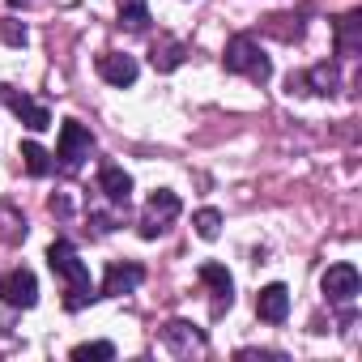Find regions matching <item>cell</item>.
Returning <instances> with one entry per match:
<instances>
[{
  "label": "cell",
  "instance_id": "6da1fadb",
  "mask_svg": "<svg viewBox=\"0 0 362 362\" xmlns=\"http://www.w3.org/2000/svg\"><path fill=\"white\" fill-rule=\"evenodd\" d=\"M47 264H52V273H60L64 286H69V294H64V307H69V311H77V307H86V303L94 298L90 269H86V260L77 256L73 243H64V239L52 243V247H47Z\"/></svg>",
  "mask_w": 362,
  "mask_h": 362
},
{
  "label": "cell",
  "instance_id": "7a4b0ae2",
  "mask_svg": "<svg viewBox=\"0 0 362 362\" xmlns=\"http://www.w3.org/2000/svg\"><path fill=\"white\" fill-rule=\"evenodd\" d=\"M222 64H226V73L252 77V81H260V86L273 77V60L260 52V43H256L252 35H235V39L226 43V52H222Z\"/></svg>",
  "mask_w": 362,
  "mask_h": 362
},
{
  "label": "cell",
  "instance_id": "3957f363",
  "mask_svg": "<svg viewBox=\"0 0 362 362\" xmlns=\"http://www.w3.org/2000/svg\"><path fill=\"white\" fill-rule=\"evenodd\" d=\"M179 218V197L175 192H166V188H158L153 197H149V205H145V218H141V239H158V235H166V226Z\"/></svg>",
  "mask_w": 362,
  "mask_h": 362
},
{
  "label": "cell",
  "instance_id": "277c9868",
  "mask_svg": "<svg viewBox=\"0 0 362 362\" xmlns=\"http://www.w3.org/2000/svg\"><path fill=\"white\" fill-rule=\"evenodd\" d=\"M320 290H324V298H328V303L345 307V303H354V298H358L362 277H358V269H354V264H332V269H324Z\"/></svg>",
  "mask_w": 362,
  "mask_h": 362
},
{
  "label": "cell",
  "instance_id": "5b68a950",
  "mask_svg": "<svg viewBox=\"0 0 362 362\" xmlns=\"http://www.w3.org/2000/svg\"><path fill=\"white\" fill-rule=\"evenodd\" d=\"M0 298H5L9 307H22L30 311L39 303V277L30 269H9V273H0Z\"/></svg>",
  "mask_w": 362,
  "mask_h": 362
},
{
  "label": "cell",
  "instance_id": "8992f818",
  "mask_svg": "<svg viewBox=\"0 0 362 362\" xmlns=\"http://www.w3.org/2000/svg\"><path fill=\"white\" fill-rule=\"evenodd\" d=\"M94 149V136H90V128H81L77 119H64L60 124V145H56V158H60V166H77L86 153Z\"/></svg>",
  "mask_w": 362,
  "mask_h": 362
},
{
  "label": "cell",
  "instance_id": "52a82bcc",
  "mask_svg": "<svg viewBox=\"0 0 362 362\" xmlns=\"http://www.w3.org/2000/svg\"><path fill=\"white\" fill-rule=\"evenodd\" d=\"M162 341L179 354V358H188V354H205V332L197 328V324H188V320H170L166 328H162Z\"/></svg>",
  "mask_w": 362,
  "mask_h": 362
},
{
  "label": "cell",
  "instance_id": "ba28073f",
  "mask_svg": "<svg viewBox=\"0 0 362 362\" xmlns=\"http://www.w3.org/2000/svg\"><path fill=\"white\" fill-rule=\"evenodd\" d=\"M5 107L30 128V132H43V128H52V111L43 107V103H35L30 94H22V90H5Z\"/></svg>",
  "mask_w": 362,
  "mask_h": 362
},
{
  "label": "cell",
  "instance_id": "9c48e42d",
  "mask_svg": "<svg viewBox=\"0 0 362 362\" xmlns=\"http://www.w3.org/2000/svg\"><path fill=\"white\" fill-rule=\"evenodd\" d=\"M145 281V269L141 264H107V277H103V298H119V294H132L136 286Z\"/></svg>",
  "mask_w": 362,
  "mask_h": 362
},
{
  "label": "cell",
  "instance_id": "30bf717a",
  "mask_svg": "<svg viewBox=\"0 0 362 362\" xmlns=\"http://www.w3.org/2000/svg\"><path fill=\"white\" fill-rule=\"evenodd\" d=\"M256 315H260L264 324H281V320L290 315V290H286L281 281L264 286V290L256 294Z\"/></svg>",
  "mask_w": 362,
  "mask_h": 362
},
{
  "label": "cell",
  "instance_id": "8fae6325",
  "mask_svg": "<svg viewBox=\"0 0 362 362\" xmlns=\"http://www.w3.org/2000/svg\"><path fill=\"white\" fill-rule=\"evenodd\" d=\"M136 73H141V69H136V60H132V56H119V52L98 56V77H103L107 86H119V90H124V86H132V81H136Z\"/></svg>",
  "mask_w": 362,
  "mask_h": 362
},
{
  "label": "cell",
  "instance_id": "7c38bea8",
  "mask_svg": "<svg viewBox=\"0 0 362 362\" xmlns=\"http://www.w3.org/2000/svg\"><path fill=\"white\" fill-rule=\"evenodd\" d=\"M98 192L111 201V205H128L132 201V175L124 166H103L98 170Z\"/></svg>",
  "mask_w": 362,
  "mask_h": 362
},
{
  "label": "cell",
  "instance_id": "4fadbf2b",
  "mask_svg": "<svg viewBox=\"0 0 362 362\" xmlns=\"http://www.w3.org/2000/svg\"><path fill=\"white\" fill-rule=\"evenodd\" d=\"M201 281L214 290V311H226V307L235 303V277H230L222 264H214V260L201 264Z\"/></svg>",
  "mask_w": 362,
  "mask_h": 362
},
{
  "label": "cell",
  "instance_id": "5bb4252c",
  "mask_svg": "<svg viewBox=\"0 0 362 362\" xmlns=\"http://www.w3.org/2000/svg\"><path fill=\"white\" fill-rule=\"evenodd\" d=\"M362 52V18L345 13L337 22V56H358Z\"/></svg>",
  "mask_w": 362,
  "mask_h": 362
},
{
  "label": "cell",
  "instance_id": "9a60e30c",
  "mask_svg": "<svg viewBox=\"0 0 362 362\" xmlns=\"http://www.w3.org/2000/svg\"><path fill=\"white\" fill-rule=\"evenodd\" d=\"M337 86H341L337 64H315V69L303 73V90L307 94H337Z\"/></svg>",
  "mask_w": 362,
  "mask_h": 362
},
{
  "label": "cell",
  "instance_id": "2e32d148",
  "mask_svg": "<svg viewBox=\"0 0 362 362\" xmlns=\"http://www.w3.org/2000/svg\"><path fill=\"white\" fill-rule=\"evenodd\" d=\"M115 9H119V22L128 30H145L149 26V0H115Z\"/></svg>",
  "mask_w": 362,
  "mask_h": 362
},
{
  "label": "cell",
  "instance_id": "e0dca14e",
  "mask_svg": "<svg viewBox=\"0 0 362 362\" xmlns=\"http://www.w3.org/2000/svg\"><path fill=\"white\" fill-rule=\"evenodd\" d=\"M153 69L158 73H170V69H179V64H184V47H179L175 39H166V43H153Z\"/></svg>",
  "mask_w": 362,
  "mask_h": 362
},
{
  "label": "cell",
  "instance_id": "ac0fdd59",
  "mask_svg": "<svg viewBox=\"0 0 362 362\" xmlns=\"http://www.w3.org/2000/svg\"><path fill=\"white\" fill-rule=\"evenodd\" d=\"M22 158H26V170H30V175H39V179H43V175H52V153H47L43 145L26 141V145H22Z\"/></svg>",
  "mask_w": 362,
  "mask_h": 362
},
{
  "label": "cell",
  "instance_id": "d6986e66",
  "mask_svg": "<svg viewBox=\"0 0 362 362\" xmlns=\"http://www.w3.org/2000/svg\"><path fill=\"white\" fill-rule=\"evenodd\" d=\"M115 358V345L111 341H86L73 349V362H111Z\"/></svg>",
  "mask_w": 362,
  "mask_h": 362
},
{
  "label": "cell",
  "instance_id": "ffe728a7",
  "mask_svg": "<svg viewBox=\"0 0 362 362\" xmlns=\"http://www.w3.org/2000/svg\"><path fill=\"white\" fill-rule=\"evenodd\" d=\"M192 226H197L201 239H218V235H222V214H218V209H197Z\"/></svg>",
  "mask_w": 362,
  "mask_h": 362
},
{
  "label": "cell",
  "instance_id": "44dd1931",
  "mask_svg": "<svg viewBox=\"0 0 362 362\" xmlns=\"http://www.w3.org/2000/svg\"><path fill=\"white\" fill-rule=\"evenodd\" d=\"M0 39L13 43V47H22V43H26V26H22V22H0Z\"/></svg>",
  "mask_w": 362,
  "mask_h": 362
},
{
  "label": "cell",
  "instance_id": "7402d4cb",
  "mask_svg": "<svg viewBox=\"0 0 362 362\" xmlns=\"http://www.w3.org/2000/svg\"><path fill=\"white\" fill-rule=\"evenodd\" d=\"M13 9H30V5H39V0H9Z\"/></svg>",
  "mask_w": 362,
  "mask_h": 362
}]
</instances>
